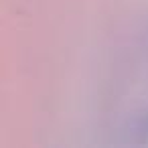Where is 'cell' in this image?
Segmentation results:
<instances>
[{
	"label": "cell",
	"instance_id": "6da1fadb",
	"mask_svg": "<svg viewBox=\"0 0 148 148\" xmlns=\"http://www.w3.org/2000/svg\"><path fill=\"white\" fill-rule=\"evenodd\" d=\"M122 134H124V142L128 144H148V110L134 114L126 122Z\"/></svg>",
	"mask_w": 148,
	"mask_h": 148
}]
</instances>
